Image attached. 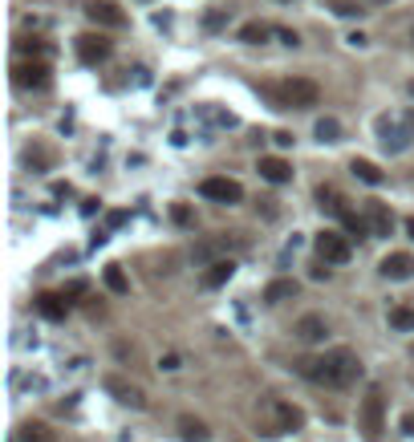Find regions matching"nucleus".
Masks as SVG:
<instances>
[{
    "mask_svg": "<svg viewBox=\"0 0 414 442\" xmlns=\"http://www.w3.org/2000/svg\"><path fill=\"white\" fill-rule=\"evenodd\" d=\"M390 329H398V333H414V309H411V305L390 309Z\"/></svg>",
    "mask_w": 414,
    "mask_h": 442,
    "instance_id": "393cba45",
    "label": "nucleus"
},
{
    "mask_svg": "<svg viewBox=\"0 0 414 442\" xmlns=\"http://www.w3.org/2000/svg\"><path fill=\"white\" fill-rule=\"evenodd\" d=\"M325 4H329L337 16H362V12H366V8H362V0H325Z\"/></svg>",
    "mask_w": 414,
    "mask_h": 442,
    "instance_id": "cd10ccee",
    "label": "nucleus"
},
{
    "mask_svg": "<svg viewBox=\"0 0 414 442\" xmlns=\"http://www.w3.org/2000/svg\"><path fill=\"white\" fill-rule=\"evenodd\" d=\"M179 365H183L179 353H163V357H159V369H167V373H171V369H179Z\"/></svg>",
    "mask_w": 414,
    "mask_h": 442,
    "instance_id": "c756f323",
    "label": "nucleus"
},
{
    "mask_svg": "<svg viewBox=\"0 0 414 442\" xmlns=\"http://www.w3.org/2000/svg\"><path fill=\"white\" fill-rule=\"evenodd\" d=\"M406 231H411V240H414V216H411V220H406Z\"/></svg>",
    "mask_w": 414,
    "mask_h": 442,
    "instance_id": "e433bc0d",
    "label": "nucleus"
},
{
    "mask_svg": "<svg viewBox=\"0 0 414 442\" xmlns=\"http://www.w3.org/2000/svg\"><path fill=\"white\" fill-rule=\"evenodd\" d=\"M53 195H57V199H69V195H73V187H69V183H53Z\"/></svg>",
    "mask_w": 414,
    "mask_h": 442,
    "instance_id": "72a5a7b5",
    "label": "nucleus"
},
{
    "mask_svg": "<svg viewBox=\"0 0 414 442\" xmlns=\"http://www.w3.org/2000/svg\"><path fill=\"white\" fill-rule=\"evenodd\" d=\"M86 16H90L93 25H106V29H122L126 25V12L118 4H110V0H93L90 8H86Z\"/></svg>",
    "mask_w": 414,
    "mask_h": 442,
    "instance_id": "ddd939ff",
    "label": "nucleus"
},
{
    "mask_svg": "<svg viewBox=\"0 0 414 442\" xmlns=\"http://www.w3.org/2000/svg\"><path fill=\"white\" fill-rule=\"evenodd\" d=\"M102 390H106V394H114V398L122 402V406H130V410H142V406H146V394H142V386L126 382L122 373H106V377H102Z\"/></svg>",
    "mask_w": 414,
    "mask_h": 442,
    "instance_id": "0eeeda50",
    "label": "nucleus"
},
{
    "mask_svg": "<svg viewBox=\"0 0 414 442\" xmlns=\"http://www.w3.org/2000/svg\"><path fill=\"white\" fill-rule=\"evenodd\" d=\"M179 434H183L187 442H203V439H207V426H203L199 418L183 414V418H179Z\"/></svg>",
    "mask_w": 414,
    "mask_h": 442,
    "instance_id": "b1692460",
    "label": "nucleus"
},
{
    "mask_svg": "<svg viewBox=\"0 0 414 442\" xmlns=\"http://www.w3.org/2000/svg\"><path fill=\"white\" fill-rule=\"evenodd\" d=\"M264 410H268V422H264L260 434H268V439L284 434V430H301V426H305V410L292 406V402H284V398H268L264 402Z\"/></svg>",
    "mask_w": 414,
    "mask_h": 442,
    "instance_id": "7ed1b4c3",
    "label": "nucleus"
},
{
    "mask_svg": "<svg viewBox=\"0 0 414 442\" xmlns=\"http://www.w3.org/2000/svg\"><path fill=\"white\" fill-rule=\"evenodd\" d=\"M276 29L273 25H264V21H248V25H240V41L244 45H264Z\"/></svg>",
    "mask_w": 414,
    "mask_h": 442,
    "instance_id": "412c9836",
    "label": "nucleus"
},
{
    "mask_svg": "<svg viewBox=\"0 0 414 442\" xmlns=\"http://www.w3.org/2000/svg\"><path fill=\"white\" fill-rule=\"evenodd\" d=\"M110 53H114V45L106 41L102 33H82V37H78V57H82L86 65H97V61H106Z\"/></svg>",
    "mask_w": 414,
    "mask_h": 442,
    "instance_id": "1a4fd4ad",
    "label": "nucleus"
},
{
    "mask_svg": "<svg viewBox=\"0 0 414 442\" xmlns=\"http://www.w3.org/2000/svg\"><path fill=\"white\" fill-rule=\"evenodd\" d=\"M341 223H345V231H349V235H369V220H366V216H358V211H345Z\"/></svg>",
    "mask_w": 414,
    "mask_h": 442,
    "instance_id": "bb28decb",
    "label": "nucleus"
},
{
    "mask_svg": "<svg viewBox=\"0 0 414 442\" xmlns=\"http://www.w3.org/2000/svg\"><path fill=\"white\" fill-rule=\"evenodd\" d=\"M378 272H382L386 280H411L414 276V256L411 252H390V256L378 264Z\"/></svg>",
    "mask_w": 414,
    "mask_h": 442,
    "instance_id": "4468645a",
    "label": "nucleus"
},
{
    "mask_svg": "<svg viewBox=\"0 0 414 442\" xmlns=\"http://www.w3.org/2000/svg\"><path fill=\"white\" fill-rule=\"evenodd\" d=\"M273 142H276V146H292V134H288V130H276Z\"/></svg>",
    "mask_w": 414,
    "mask_h": 442,
    "instance_id": "f704fd0d",
    "label": "nucleus"
},
{
    "mask_svg": "<svg viewBox=\"0 0 414 442\" xmlns=\"http://www.w3.org/2000/svg\"><path fill=\"white\" fill-rule=\"evenodd\" d=\"M130 220V216H126V211H110V216H106V223H110V227H122V223Z\"/></svg>",
    "mask_w": 414,
    "mask_h": 442,
    "instance_id": "473e14b6",
    "label": "nucleus"
},
{
    "mask_svg": "<svg viewBox=\"0 0 414 442\" xmlns=\"http://www.w3.org/2000/svg\"><path fill=\"white\" fill-rule=\"evenodd\" d=\"M313 134H317V142H337L341 138V122L337 118H317Z\"/></svg>",
    "mask_w": 414,
    "mask_h": 442,
    "instance_id": "a878e982",
    "label": "nucleus"
},
{
    "mask_svg": "<svg viewBox=\"0 0 414 442\" xmlns=\"http://www.w3.org/2000/svg\"><path fill=\"white\" fill-rule=\"evenodd\" d=\"M12 73H16V86H25V89H49V82H53L45 61H21Z\"/></svg>",
    "mask_w": 414,
    "mask_h": 442,
    "instance_id": "9b49d317",
    "label": "nucleus"
},
{
    "mask_svg": "<svg viewBox=\"0 0 414 442\" xmlns=\"http://www.w3.org/2000/svg\"><path fill=\"white\" fill-rule=\"evenodd\" d=\"M256 171H260V178H264V183H288V178H292V167H288L284 159H276V154H264Z\"/></svg>",
    "mask_w": 414,
    "mask_h": 442,
    "instance_id": "2eb2a0df",
    "label": "nucleus"
},
{
    "mask_svg": "<svg viewBox=\"0 0 414 442\" xmlns=\"http://www.w3.org/2000/svg\"><path fill=\"white\" fill-rule=\"evenodd\" d=\"M82 292H86V280H73V284H69L61 296H65V301H73V296H82Z\"/></svg>",
    "mask_w": 414,
    "mask_h": 442,
    "instance_id": "7c9ffc66",
    "label": "nucleus"
},
{
    "mask_svg": "<svg viewBox=\"0 0 414 442\" xmlns=\"http://www.w3.org/2000/svg\"><path fill=\"white\" fill-rule=\"evenodd\" d=\"M378 134H382V146H386L390 154H402V150L411 146V138H414V130L406 126V118H402V122L382 118V122H378Z\"/></svg>",
    "mask_w": 414,
    "mask_h": 442,
    "instance_id": "6e6552de",
    "label": "nucleus"
},
{
    "mask_svg": "<svg viewBox=\"0 0 414 442\" xmlns=\"http://www.w3.org/2000/svg\"><path fill=\"white\" fill-rule=\"evenodd\" d=\"M406 89H411V97H414V82H411V86H406Z\"/></svg>",
    "mask_w": 414,
    "mask_h": 442,
    "instance_id": "4c0bfd02",
    "label": "nucleus"
},
{
    "mask_svg": "<svg viewBox=\"0 0 414 442\" xmlns=\"http://www.w3.org/2000/svg\"><path fill=\"white\" fill-rule=\"evenodd\" d=\"M276 37H280V41H284V45H292V49H297V45H301V37H297V33H292V29H276Z\"/></svg>",
    "mask_w": 414,
    "mask_h": 442,
    "instance_id": "2f4dec72",
    "label": "nucleus"
},
{
    "mask_svg": "<svg viewBox=\"0 0 414 442\" xmlns=\"http://www.w3.org/2000/svg\"><path fill=\"white\" fill-rule=\"evenodd\" d=\"M260 93L273 102L276 110H309V106H317V102H321V86H317L313 78H284L280 86L264 82Z\"/></svg>",
    "mask_w": 414,
    "mask_h": 442,
    "instance_id": "f03ea898",
    "label": "nucleus"
},
{
    "mask_svg": "<svg viewBox=\"0 0 414 442\" xmlns=\"http://www.w3.org/2000/svg\"><path fill=\"white\" fill-rule=\"evenodd\" d=\"M349 171L362 178V183H369V187H382V178H386L373 163H369V159H354V163H349Z\"/></svg>",
    "mask_w": 414,
    "mask_h": 442,
    "instance_id": "5701e85b",
    "label": "nucleus"
},
{
    "mask_svg": "<svg viewBox=\"0 0 414 442\" xmlns=\"http://www.w3.org/2000/svg\"><path fill=\"white\" fill-rule=\"evenodd\" d=\"M358 426H362V434L369 442L382 439V426H386V394H382V386H369L362 406H358Z\"/></svg>",
    "mask_w": 414,
    "mask_h": 442,
    "instance_id": "20e7f679",
    "label": "nucleus"
},
{
    "mask_svg": "<svg viewBox=\"0 0 414 442\" xmlns=\"http://www.w3.org/2000/svg\"><path fill=\"white\" fill-rule=\"evenodd\" d=\"M231 276H235V260H220L203 272V288H224Z\"/></svg>",
    "mask_w": 414,
    "mask_h": 442,
    "instance_id": "aec40b11",
    "label": "nucleus"
},
{
    "mask_svg": "<svg viewBox=\"0 0 414 442\" xmlns=\"http://www.w3.org/2000/svg\"><path fill=\"white\" fill-rule=\"evenodd\" d=\"M228 248H235V240H228V235H211V240H203L199 248H195V264H220V260H231Z\"/></svg>",
    "mask_w": 414,
    "mask_h": 442,
    "instance_id": "9d476101",
    "label": "nucleus"
},
{
    "mask_svg": "<svg viewBox=\"0 0 414 442\" xmlns=\"http://www.w3.org/2000/svg\"><path fill=\"white\" fill-rule=\"evenodd\" d=\"M402 430L414 439V410H406V414H402Z\"/></svg>",
    "mask_w": 414,
    "mask_h": 442,
    "instance_id": "c9c22d12",
    "label": "nucleus"
},
{
    "mask_svg": "<svg viewBox=\"0 0 414 442\" xmlns=\"http://www.w3.org/2000/svg\"><path fill=\"white\" fill-rule=\"evenodd\" d=\"M297 373L313 386H329V390H345L362 377V361L354 349H329L321 357H301Z\"/></svg>",
    "mask_w": 414,
    "mask_h": 442,
    "instance_id": "f257e3e1",
    "label": "nucleus"
},
{
    "mask_svg": "<svg viewBox=\"0 0 414 442\" xmlns=\"http://www.w3.org/2000/svg\"><path fill=\"white\" fill-rule=\"evenodd\" d=\"M16 442H57V430H49L45 422H21Z\"/></svg>",
    "mask_w": 414,
    "mask_h": 442,
    "instance_id": "a211bd4d",
    "label": "nucleus"
},
{
    "mask_svg": "<svg viewBox=\"0 0 414 442\" xmlns=\"http://www.w3.org/2000/svg\"><path fill=\"white\" fill-rule=\"evenodd\" d=\"M37 312H41V316H49V321H65L69 301H65L61 292H41V296H37Z\"/></svg>",
    "mask_w": 414,
    "mask_h": 442,
    "instance_id": "dca6fc26",
    "label": "nucleus"
},
{
    "mask_svg": "<svg viewBox=\"0 0 414 442\" xmlns=\"http://www.w3.org/2000/svg\"><path fill=\"white\" fill-rule=\"evenodd\" d=\"M102 280H106V288H110L114 296H126V292H130V280H126V272H122V264H106V272H102Z\"/></svg>",
    "mask_w": 414,
    "mask_h": 442,
    "instance_id": "4be33fe9",
    "label": "nucleus"
},
{
    "mask_svg": "<svg viewBox=\"0 0 414 442\" xmlns=\"http://www.w3.org/2000/svg\"><path fill=\"white\" fill-rule=\"evenodd\" d=\"M313 244H317V256H321L325 268H329V264H345V260L354 256V252H349V235L329 231V227H325V231H317V240H313Z\"/></svg>",
    "mask_w": 414,
    "mask_h": 442,
    "instance_id": "39448f33",
    "label": "nucleus"
},
{
    "mask_svg": "<svg viewBox=\"0 0 414 442\" xmlns=\"http://www.w3.org/2000/svg\"><path fill=\"white\" fill-rule=\"evenodd\" d=\"M292 333H297L305 345H317V341H325V337H329V321H325L321 312H305V316L292 325Z\"/></svg>",
    "mask_w": 414,
    "mask_h": 442,
    "instance_id": "f8f14e48",
    "label": "nucleus"
},
{
    "mask_svg": "<svg viewBox=\"0 0 414 442\" xmlns=\"http://www.w3.org/2000/svg\"><path fill=\"white\" fill-rule=\"evenodd\" d=\"M171 220H175V223H183V227H187V223H191V207L175 203V207H171Z\"/></svg>",
    "mask_w": 414,
    "mask_h": 442,
    "instance_id": "c85d7f7f",
    "label": "nucleus"
},
{
    "mask_svg": "<svg viewBox=\"0 0 414 442\" xmlns=\"http://www.w3.org/2000/svg\"><path fill=\"white\" fill-rule=\"evenodd\" d=\"M366 220H369V231H373V235H390V231H394V216H390L382 203H369Z\"/></svg>",
    "mask_w": 414,
    "mask_h": 442,
    "instance_id": "6ab92c4d",
    "label": "nucleus"
},
{
    "mask_svg": "<svg viewBox=\"0 0 414 442\" xmlns=\"http://www.w3.org/2000/svg\"><path fill=\"white\" fill-rule=\"evenodd\" d=\"M297 292H301L297 280H273V284L264 288V305H284V301H292Z\"/></svg>",
    "mask_w": 414,
    "mask_h": 442,
    "instance_id": "f3484780",
    "label": "nucleus"
},
{
    "mask_svg": "<svg viewBox=\"0 0 414 442\" xmlns=\"http://www.w3.org/2000/svg\"><path fill=\"white\" fill-rule=\"evenodd\" d=\"M373 4H386V0H373Z\"/></svg>",
    "mask_w": 414,
    "mask_h": 442,
    "instance_id": "58836bf2",
    "label": "nucleus"
},
{
    "mask_svg": "<svg viewBox=\"0 0 414 442\" xmlns=\"http://www.w3.org/2000/svg\"><path fill=\"white\" fill-rule=\"evenodd\" d=\"M199 195L203 199H211V203H240L244 199V187L235 183V178H228V175H211V178H203L199 183Z\"/></svg>",
    "mask_w": 414,
    "mask_h": 442,
    "instance_id": "423d86ee",
    "label": "nucleus"
}]
</instances>
